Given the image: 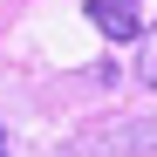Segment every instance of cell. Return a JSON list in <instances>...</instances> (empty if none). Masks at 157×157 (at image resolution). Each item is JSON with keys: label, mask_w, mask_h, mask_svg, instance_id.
<instances>
[{"label": "cell", "mask_w": 157, "mask_h": 157, "mask_svg": "<svg viewBox=\"0 0 157 157\" xmlns=\"http://www.w3.org/2000/svg\"><path fill=\"white\" fill-rule=\"evenodd\" d=\"M0 157H14V144H7V130H0Z\"/></svg>", "instance_id": "3957f363"}, {"label": "cell", "mask_w": 157, "mask_h": 157, "mask_svg": "<svg viewBox=\"0 0 157 157\" xmlns=\"http://www.w3.org/2000/svg\"><path fill=\"white\" fill-rule=\"evenodd\" d=\"M137 41H144V48H137V82H144V89H157V28H144Z\"/></svg>", "instance_id": "7a4b0ae2"}, {"label": "cell", "mask_w": 157, "mask_h": 157, "mask_svg": "<svg viewBox=\"0 0 157 157\" xmlns=\"http://www.w3.org/2000/svg\"><path fill=\"white\" fill-rule=\"evenodd\" d=\"M82 14L96 21L102 41H137L144 34V7H137V0H82Z\"/></svg>", "instance_id": "6da1fadb"}]
</instances>
